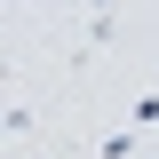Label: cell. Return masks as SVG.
Returning a JSON list of instances; mask_svg holds the SVG:
<instances>
[{
    "mask_svg": "<svg viewBox=\"0 0 159 159\" xmlns=\"http://www.w3.org/2000/svg\"><path fill=\"white\" fill-rule=\"evenodd\" d=\"M111 8L119 0H88V48H111Z\"/></svg>",
    "mask_w": 159,
    "mask_h": 159,
    "instance_id": "6da1fadb",
    "label": "cell"
},
{
    "mask_svg": "<svg viewBox=\"0 0 159 159\" xmlns=\"http://www.w3.org/2000/svg\"><path fill=\"white\" fill-rule=\"evenodd\" d=\"M135 135H143V127H111V135H103L96 151H103V159H127V151H135Z\"/></svg>",
    "mask_w": 159,
    "mask_h": 159,
    "instance_id": "3957f363",
    "label": "cell"
},
{
    "mask_svg": "<svg viewBox=\"0 0 159 159\" xmlns=\"http://www.w3.org/2000/svg\"><path fill=\"white\" fill-rule=\"evenodd\" d=\"M127 127H159V88H143V96L127 103Z\"/></svg>",
    "mask_w": 159,
    "mask_h": 159,
    "instance_id": "7a4b0ae2",
    "label": "cell"
}]
</instances>
